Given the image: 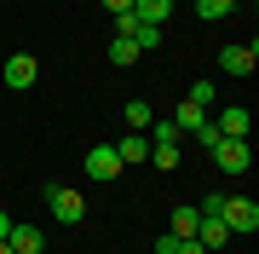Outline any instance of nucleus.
<instances>
[{
  "label": "nucleus",
  "instance_id": "nucleus-1",
  "mask_svg": "<svg viewBox=\"0 0 259 254\" xmlns=\"http://www.w3.org/2000/svg\"><path fill=\"white\" fill-rule=\"evenodd\" d=\"M47 208H52V220H64V226H81L87 220V197L69 191V185H47Z\"/></svg>",
  "mask_w": 259,
  "mask_h": 254
},
{
  "label": "nucleus",
  "instance_id": "nucleus-2",
  "mask_svg": "<svg viewBox=\"0 0 259 254\" xmlns=\"http://www.w3.org/2000/svg\"><path fill=\"white\" fill-rule=\"evenodd\" d=\"M35 76H40V64H35V52H12L6 64H0V81H6L12 93H29V87H35Z\"/></svg>",
  "mask_w": 259,
  "mask_h": 254
},
{
  "label": "nucleus",
  "instance_id": "nucleus-3",
  "mask_svg": "<svg viewBox=\"0 0 259 254\" xmlns=\"http://www.w3.org/2000/svg\"><path fill=\"white\" fill-rule=\"evenodd\" d=\"M219 220H225V231H248L253 237L259 231V202L253 197H225V214Z\"/></svg>",
  "mask_w": 259,
  "mask_h": 254
},
{
  "label": "nucleus",
  "instance_id": "nucleus-4",
  "mask_svg": "<svg viewBox=\"0 0 259 254\" xmlns=\"http://www.w3.org/2000/svg\"><path fill=\"white\" fill-rule=\"evenodd\" d=\"M213 162H219L225 173H248L253 168V151H248V139H219V144H213Z\"/></svg>",
  "mask_w": 259,
  "mask_h": 254
},
{
  "label": "nucleus",
  "instance_id": "nucleus-5",
  "mask_svg": "<svg viewBox=\"0 0 259 254\" xmlns=\"http://www.w3.org/2000/svg\"><path fill=\"white\" fill-rule=\"evenodd\" d=\"M219 69H225V76H253V69H259V47H253V41H248V47H225L219 52Z\"/></svg>",
  "mask_w": 259,
  "mask_h": 254
},
{
  "label": "nucleus",
  "instance_id": "nucleus-6",
  "mask_svg": "<svg viewBox=\"0 0 259 254\" xmlns=\"http://www.w3.org/2000/svg\"><path fill=\"white\" fill-rule=\"evenodd\" d=\"M6 248H12V254H40V248H47V231H40V226H23V220H12Z\"/></svg>",
  "mask_w": 259,
  "mask_h": 254
},
{
  "label": "nucleus",
  "instance_id": "nucleus-7",
  "mask_svg": "<svg viewBox=\"0 0 259 254\" xmlns=\"http://www.w3.org/2000/svg\"><path fill=\"white\" fill-rule=\"evenodd\" d=\"M219 139H248V127H253V116H248V104H225L219 110Z\"/></svg>",
  "mask_w": 259,
  "mask_h": 254
},
{
  "label": "nucleus",
  "instance_id": "nucleus-8",
  "mask_svg": "<svg viewBox=\"0 0 259 254\" xmlns=\"http://www.w3.org/2000/svg\"><path fill=\"white\" fill-rule=\"evenodd\" d=\"M87 173L110 185V179L121 173V156H115V144H93V151H87Z\"/></svg>",
  "mask_w": 259,
  "mask_h": 254
},
{
  "label": "nucleus",
  "instance_id": "nucleus-9",
  "mask_svg": "<svg viewBox=\"0 0 259 254\" xmlns=\"http://www.w3.org/2000/svg\"><path fill=\"white\" fill-rule=\"evenodd\" d=\"M133 18H139V23H167V18H173V0H133Z\"/></svg>",
  "mask_w": 259,
  "mask_h": 254
},
{
  "label": "nucleus",
  "instance_id": "nucleus-10",
  "mask_svg": "<svg viewBox=\"0 0 259 254\" xmlns=\"http://www.w3.org/2000/svg\"><path fill=\"white\" fill-rule=\"evenodd\" d=\"M196 243H202L207 254H213V248H225V243H231V231H225V220H196Z\"/></svg>",
  "mask_w": 259,
  "mask_h": 254
},
{
  "label": "nucleus",
  "instance_id": "nucleus-11",
  "mask_svg": "<svg viewBox=\"0 0 259 254\" xmlns=\"http://www.w3.org/2000/svg\"><path fill=\"white\" fill-rule=\"evenodd\" d=\"M115 156H121V168H127V162H144L150 156V139H144V133H127V139L115 144Z\"/></svg>",
  "mask_w": 259,
  "mask_h": 254
},
{
  "label": "nucleus",
  "instance_id": "nucleus-12",
  "mask_svg": "<svg viewBox=\"0 0 259 254\" xmlns=\"http://www.w3.org/2000/svg\"><path fill=\"white\" fill-rule=\"evenodd\" d=\"M173 122H179V133H196V127H207V110H202V104H179V110H173Z\"/></svg>",
  "mask_w": 259,
  "mask_h": 254
},
{
  "label": "nucleus",
  "instance_id": "nucleus-13",
  "mask_svg": "<svg viewBox=\"0 0 259 254\" xmlns=\"http://www.w3.org/2000/svg\"><path fill=\"white\" fill-rule=\"evenodd\" d=\"M110 64H115V69H127V64H139V47H133L127 35H110Z\"/></svg>",
  "mask_w": 259,
  "mask_h": 254
},
{
  "label": "nucleus",
  "instance_id": "nucleus-14",
  "mask_svg": "<svg viewBox=\"0 0 259 254\" xmlns=\"http://www.w3.org/2000/svg\"><path fill=\"white\" fill-rule=\"evenodd\" d=\"M167 220H173V226H167L173 237H196V220H202V214H196V208L185 202V208H173V214H167Z\"/></svg>",
  "mask_w": 259,
  "mask_h": 254
},
{
  "label": "nucleus",
  "instance_id": "nucleus-15",
  "mask_svg": "<svg viewBox=\"0 0 259 254\" xmlns=\"http://www.w3.org/2000/svg\"><path fill=\"white\" fill-rule=\"evenodd\" d=\"M231 12H236V0H196V18H207V23L231 18Z\"/></svg>",
  "mask_w": 259,
  "mask_h": 254
},
{
  "label": "nucleus",
  "instance_id": "nucleus-16",
  "mask_svg": "<svg viewBox=\"0 0 259 254\" xmlns=\"http://www.w3.org/2000/svg\"><path fill=\"white\" fill-rule=\"evenodd\" d=\"M150 122H156V110H150L144 98H133V104H127V127H133V133H144Z\"/></svg>",
  "mask_w": 259,
  "mask_h": 254
},
{
  "label": "nucleus",
  "instance_id": "nucleus-17",
  "mask_svg": "<svg viewBox=\"0 0 259 254\" xmlns=\"http://www.w3.org/2000/svg\"><path fill=\"white\" fill-rule=\"evenodd\" d=\"M150 162H156L161 173H173L179 168V144H150Z\"/></svg>",
  "mask_w": 259,
  "mask_h": 254
},
{
  "label": "nucleus",
  "instance_id": "nucleus-18",
  "mask_svg": "<svg viewBox=\"0 0 259 254\" xmlns=\"http://www.w3.org/2000/svg\"><path fill=\"white\" fill-rule=\"evenodd\" d=\"M196 214H202V220H219V214H225V191H207V197H202V208H196Z\"/></svg>",
  "mask_w": 259,
  "mask_h": 254
},
{
  "label": "nucleus",
  "instance_id": "nucleus-19",
  "mask_svg": "<svg viewBox=\"0 0 259 254\" xmlns=\"http://www.w3.org/2000/svg\"><path fill=\"white\" fill-rule=\"evenodd\" d=\"M185 133H179V122H156V144H179Z\"/></svg>",
  "mask_w": 259,
  "mask_h": 254
},
{
  "label": "nucleus",
  "instance_id": "nucleus-20",
  "mask_svg": "<svg viewBox=\"0 0 259 254\" xmlns=\"http://www.w3.org/2000/svg\"><path fill=\"white\" fill-rule=\"evenodd\" d=\"M190 104H202V110H207V104H213V81H196V87H190Z\"/></svg>",
  "mask_w": 259,
  "mask_h": 254
},
{
  "label": "nucleus",
  "instance_id": "nucleus-21",
  "mask_svg": "<svg viewBox=\"0 0 259 254\" xmlns=\"http://www.w3.org/2000/svg\"><path fill=\"white\" fill-rule=\"evenodd\" d=\"M179 243H185V237H173V231H161V237H156V254H179Z\"/></svg>",
  "mask_w": 259,
  "mask_h": 254
},
{
  "label": "nucleus",
  "instance_id": "nucleus-22",
  "mask_svg": "<svg viewBox=\"0 0 259 254\" xmlns=\"http://www.w3.org/2000/svg\"><path fill=\"white\" fill-rule=\"evenodd\" d=\"M104 12H110V18H121V12H133V0H98Z\"/></svg>",
  "mask_w": 259,
  "mask_h": 254
},
{
  "label": "nucleus",
  "instance_id": "nucleus-23",
  "mask_svg": "<svg viewBox=\"0 0 259 254\" xmlns=\"http://www.w3.org/2000/svg\"><path fill=\"white\" fill-rule=\"evenodd\" d=\"M179 254H207V248L196 243V237H185V243H179Z\"/></svg>",
  "mask_w": 259,
  "mask_h": 254
},
{
  "label": "nucleus",
  "instance_id": "nucleus-24",
  "mask_svg": "<svg viewBox=\"0 0 259 254\" xmlns=\"http://www.w3.org/2000/svg\"><path fill=\"white\" fill-rule=\"evenodd\" d=\"M6 231H12V214H6V208H0V243H6Z\"/></svg>",
  "mask_w": 259,
  "mask_h": 254
},
{
  "label": "nucleus",
  "instance_id": "nucleus-25",
  "mask_svg": "<svg viewBox=\"0 0 259 254\" xmlns=\"http://www.w3.org/2000/svg\"><path fill=\"white\" fill-rule=\"evenodd\" d=\"M0 254H12V248H6V243H0Z\"/></svg>",
  "mask_w": 259,
  "mask_h": 254
}]
</instances>
